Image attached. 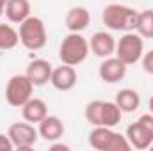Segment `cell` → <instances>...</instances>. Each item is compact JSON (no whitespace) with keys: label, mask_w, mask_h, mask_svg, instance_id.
<instances>
[{"label":"cell","mask_w":153,"mask_h":151,"mask_svg":"<svg viewBox=\"0 0 153 151\" xmlns=\"http://www.w3.org/2000/svg\"><path fill=\"white\" fill-rule=\"evenodd\" d=\"M13 150H14V146H13L9 135L7 133H0V151H13Z\"/></svg>","instance_id":"22"},{"label":"cell","mask_w":153,"mask_h":151,"mask_svg":"<svg viewBox=\"0 0 153 151\" xmlns=\"http://www.w3.org/2000/svg\"><path fill=\"white\" fill-rule=\"evenodd\" d=\"M137 18H139V13L123 4H109L102 13V20L105 27L111 30H119V32L135 30Z\"/></svg>","instance_id":"2"},{"label":"cell","mask_w":153,"mask_h":151,"mask_svg":"<svg viewBox=\"0 0 153 151\" xmlns=\"http://www.w3.org/2000/svg\"><path fill=\"white\" fill-rule=\"evenodd\" d=\"M114 55L119 61H123L126 66H132V64L139 62L144 55V39L135 30L125 32L123 38H119V41L116 43Z\"/></svg>","instance_id":"6"},{"label":"cell","mask_w":153,"mask_h":151,"mask_svg":"<svg viewBox=\"0 0 153 151\" xmlns=\"http://www.w3.org/2000/svg\"><path fill=\"white\" fill-rule=\"evenodd\" d=\"M5 2H7V0H0V16L5 13Z\"/></svg>","instance_id":"24"},{"label":"cell","mask_w":153,"mask_h":151,"mask_svg":"<svg viewBox=\"0 0 153 151\" xmlns=\"http://www.w3.org/2000/svg\"><path fill=\"white\" fill-rule=\"evenodd\" d=\"M34 84L27 75H13L5 85V101L11 107L22 109L34 94Z\"/></svg>","instance_id":"7"},{"label":"cell","mask_w":153,"mask_h":151,"mask_svg":"<svg viewBox=\"0 0 153 151\" xmlns=\"http://www.w3.org/2000/svg\"><path fill=\"white\" fill-rule=\"evenodd\" d=\"M84 115L89 124L93 126H109L114 128L116 124L121 123L123 112L116 105V101H103V100H94L85 105Z\"/></svg>","instance_id":"1"},{"label":"cell","mask_w":153,"mask_h":151,"mask_svg":"<svg viewBox=\"0 0 153 151\" xmlns=\"http://www.w3.org/2000/svg\"><path fill=\"white\" fill-rule=\"evenodd\" d=\"M7 135H9L14 150H20V151H27L30 148H34L39 139V132L29 121L11 124L9 130H7Z\"/></svg>","instance_id":"9"},{"label":"cell","mask_w":153,"mask_h":151,"mask_svg":"<svg viewBox=\"0 0 153 151\" xmlns=\"http://www.w3.org/2000/svg\"><path fill=\"white\" fill-rule=\"evenodd\" d=\"M22 115H23V119L25 121H29V123H39V121H43L46 115H48V107H46V103H45V100H41V98H30L23 107H22Z\"/></svg>","instance_id":"18"},{"label":"cell","mask_w":153,"mask_h":151,"mask_svg":"<svg viewBox=\"0 0 153 151\" xmlns=\"http://www.w3.org/2000/svg\"><path fill=\"white\" fill-rule=\"evenodd\" d=\"M116 105L121 109V112L130 114L135 112L139 107H141V96L135 89H130V87H125V89H119L116 93Z\"/></svg>","instance_id":"17"},{"label":"cell","mask_w":153,"mask_h":151,"mask_svg":"<svg viewBox=\"0 0 153 151\" xmlns=\"http://www.w3.org/2000/svg\"><path fill=\"white\" fill-rule=\"evenodd\" d=\"M50 150H52V151H70V146H68V144H62V142L53 141V142H52V146H50Z\"/></svg>","instance_id":"23"},{"label":"cell","mask_w":153,"mask_h":151,"mask_svg":"<svg viewBox=\"0 0 153 151\" xmlns=\"http://www.w3.org/2000/svg\"><path fill=\"white\" fill-rule=\"evenodd\" d=\"M150 150H152V151H153V144H152V146H150Z\"/></svg>","instance_id":"26"},{"label":"cell","mask_w":153,"mask_h":151,"mask_svg":"<svg viewBox=\"0 0 153 151\" xmlns=\"http://www.w3.org/2000/svg\"><path fill=\"white\" fill-rule=\"evenodd\" d=\"M52 64L45 59H34L29 66H27V71L25 75L30 78V82L36 85V87H41L45 84L50 82V76H52Z\"/></svg>","instance_id":"14"},{"label":"cell","mask_w":153,"mask_h":151,"mask_svg":"<svg viewBox=\"0 0 153 151\" xmlns=\"http://www.w3.org/2000/svg\"><path fill=\"white\" fill-rule=\"evenodd\" d=\"M39 128V137L45 139L46 142H53V141H61L64 135V123L57 117V115H46L43 121L38 123Z\"/></svg>","instance_id":"13"},{"label":"cell","mask_w":153,"mask_h":151,"mask_svg":"<svg viewBox=\"0 0 153 151\" xmlns=\"http://www.w3.org/2000/svg\"><path fill=\"white\" fill-rule=\"evenodd\" d=\"M64 23H66V29L70 32H82L89 27L91 23V14L85 7L82 5H75L71 7L68 13H66V18H64Z\"/></svg>","instance_id":"15"},{"label":"cell","mask_w":153,"mask_h":151,"mask_svg":"<svg viewBox=\"0 0 153 151\" xmlns=\"http://www.w3.org/2000/svg\"><path fill=\"white\" fill-rule=\"evenodd\" d=\"M116 41L114 36L111 32H105V30H98L91 36L89 41V50L100 57V59H107V57H112L116 53Z\"/></svg>","instance_id":"11"},{"label":"cell","mask_w":153,"mask_h":151,"mask_svg":"<svg viewBox=\"0 0 153 151\" xmlns=\"http://www.w3.org/2000/svg\"><path fill=\"white\" fill-rule=\"evenodd\" d=\"M18 34H20V43L27 50H32V52H38L41 48H45L46 41H48L45 21L39 16H32V14L25 21L20 23Z\"/></svg>","instance_id":"5"},{"label":"cell","mask_w":153,"mask_h":151,"mask_svg":"<svg viewBox=\"0 0 153 151\" xmlns=\"http://www.w3.org/2000/svg\"><path fill=\"white\" fill-rule=\"evenodd\" d=\"M126 139L135 150H150L153 144V114L141 115L135 123L126 128Z\"/></svg>","instance_id":"8"},{"label":"cell","mask_w":153,"mask_h":151,"mask_svg":"<svg viewBox=\"0 0 153 151\" xmlns=\"http://www.w3.org/2000/svg\"><path fill=\"white\" fill-rule=\"evenodd\" d=\"M50 84L57 89V91H70L73 89L76 84V71L75 66H57L52 70V76H50Z\"/></svg>","instance_id":"12"},{"label":"cell","mask_w":153,"mask_h":151,"mask_svg":"<svg viewBox=\"0 0 153 151\" xmlns=\"http://www.w3.org/2000/svg\"><path fill=\"white\" fill-rule=\"evenodd\" d=\"M141 64H143V70H144L148 75H153V50L144 52V55H143V59H141Z\"/></svg>","instance_id":"21"},{"label":"cell","mask_w":153,"mask_h":151,"mask_svg":"<svg viewBox=\"0 0 153 151\" xmlns=\"http://www.w3.org/2000/svg\"><path fill=\"white\" fill-rule=\"evenodd\" d=\"M126 64L123 61H119L116 55L107 57L102 61L100 68H98V75L100 80H103L105 84H117L126 76Z\"/></svg>","instance_id":"10"},{"label":"cell","mask_w":153,"mask_h":151,"mask_svg":"<svg viewBox=\"0 0 153 151\" xmlns=\"http://www.w3.org/2000/svg\"><path fill=\"white\" fill-rule=\"evenodd\" d=\"M135 32L143 39H153V9L139 13Z\"/></svg>","instance_id":"20"},{"label":"cell","mask_w":153,"mask_h":151,"mask_svg":"<svg viewBox=\"0 0 153 151\" xmlns=\"http://www.w3.org/2000/svg\"><path fill=\"white\" fill-rule=\"evenodd\" d=\"M30 2L29 0H7L5 2V18L11 23H22L30 16Z\"/></svg>","instance_id":"16"},{"label":"cell","mask_w":153,"mask_h":151,"mask_svg":"<svg viewBox=\"0 0 153 151\" xmlns=\"http://www.w3.org/2000/svg\"><path fill=\"white\" fill-rule=\"evenodd\" d=\"M89 144L96 151H128L132 150L126 135L117 133L109 126H94L89 132Z\"/></svg>","instance_id":"3"},{"label":"cell","mask_w":153,"mask_h":151,"mask_svg":"<svg viewBox=\"0 0 153 151\" xmlns=\"http://www.w3.org/2000/svg\"><path fill=\"white\" fill-rule=\"evenodd\" d=\"M89 55V41L80 32H70L59 46V59L62 64L78 66Z\"/></svg>","instance_id":"4"},{"label":"cell","mask_w":153,"mask_h":151,"mask_svg":"<svg viewBox=\"0 0 153 151\" xmlns=\"http://www.w3.org/2000/svg\"><path fill=\"white\" fill-rule=\"evenodd\" d=\"M18 43H20L18 30L9 23H0V50L4 52L13 50L18 46Z\"/></svg>","instance_id":"19"},{"label":"cell","mask_w":153,"mask_h":151,"mask_svg":"<svg viewBox=\"0 0 153 151\" xmlns=\"http://www.w3.org/2000/svg\"><path fill=\"white\" fill-rule=\"evenodd\" d=\"M148 109H150V112L153 114V96L150 98V103H148Z\"/></svg>","instance_id":"25"}]
</instances>
